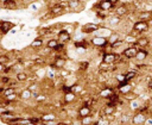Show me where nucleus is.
Returning a JSON list of instances; mask_svg holds the SVG:
<instances>
[{
	"instance_id": "27",
	"label": "nucleus",
	"mask_w": 152,
	"mask_h": 125,
	"mask_svg": "<svg viewBox=\"0 0 152 125\" xmlns=\"http://www.w3.org/2000/svg\"><path fill=\"white\" fill-rule=\"evenodd\" d=\"M30 46H31L32 49H36V50L42 49V46H43V38L37 37V38H36V39L30 44Z\"/></svg>"
},
{
	"instance_id": "26",
	"label": "nucleus",
	"mask_w": 152,
	"mask_h": 125,
	"mask_svg": "<svg viewBox=\"0 0 152 125\" xmlns=\"http://www.w3.org/2000/svg\"><path fill=\"white\" fill-rule=\"evenodd\" d=\"M43 121H50V120H57V114L52 113V112H48L45 114H43L42 117H39Z\"/></svg>"
},
{
	"instance_id": "43",
	"label": "nucleus",
	"mask_w": 152,
	"mask_h": 125,
	"mask_svg": "<svg viewBox=\"0 0 152 125\" xmlns=\"http://www.w3.org/2000/svg\"><path fill=\"white\" fill-rule=\"evenodd\" d=\"M57 125H70V124H66V123H62V121H58Z\"/></svg>"
},
{
	"instance_id": "11",
	"label": "nucleus",
	"mask_w": 152,
	"mask_h": 125,
	"mask_svg": "<svg viewBox=\"0 0 152 125\" xmlns=\"http://www.w3.org/2000/svg\"><path fill=\"white\" fill-rule=\"evenodd\" d=\"M94 6L96 7V10H101V11H104V12L112 11L114 8V5L112 2H109L108 0H101L99 4H96Z\"/></svg>"
},
{
	"instance_id": "45",
	"label": "nucleus",
	"mask_w": 152,
	"mask_h": 125,
	"mask_svg": "<svg viewBox=\"0 0 152 125\" xmlns=\"http://www.w3.org/2000/svg\"><path fill=\"white\" fill-rule=\"evenodd\" d=\"M81 4H83V2H86V1H88V0H78Z\"/></svg>"
},
{
	"instance_id": "17",
	"label": "nucleus",
	"mask_w": 152,
	"mask_h": 125,
	"mask_svg": "<svg viewBox=\"0 0 152 125\" xmlns=\"http://www.w3.org/2000/svg\"><path fill=\"white\" fill-rule=\"evenodd\" d=\"M114 13H115V15L116 17H119V18H121L122 19V17L124 15H126L127 13H128V8H127V6L126 5H120V6H116L115 7V10H114Z\"/></svg>"
},
{
	"instance_id": "13",
	"label": "nucleus",
	"mask_w": 152,
	"mask_h": 125,
	"mask_svg": "<svg viewBox=\"0 0 152 125\" xmlns=\"http://www.w3.org/2000/svg\"><path fill=\"white\" fill-rule=\"evenodd\" d=\"M66 65V60L62 56H57L53 61V63L51 64V68H55V69H62Z\"/></svg>"
},
{
	"instance_id": "36",
	"label": "nucleus",
	"mask_w": 152,
	"mask_h": 125,
	"mask_svg": "<svg viewBox=\"0 0 152 125\" xmlns=\"http://www.w3.org/2000/svg\"><path fill=\"white\" fill-rule=\"evenodd\" d=\"M80 70H82V71H84V70H87L88 68H89V61H82V62H80Z\"/></svg>"
},
{
	"instance_id": "42",
	"label": "nucleus",
	"mask_w": 152,
	"mask_h": 125,
	"mask_svg": "<svg viewBox=\"0 0 152 125\" xmlns=\"http://www.w3.org/2000/svg\"><path fill=\"white\" fill-rule=\"evenodd\" d=\"M108 1H109V2H112L113 5H116V4L119 2V0H108Z\"/></svg>"
},
{
	"instance_id": "46",
	"label": "nucleus",
	"mask_w": 152,
	"mask_h": 125,
	"mask_svg": "<svg viewBox=\"0 0 152 125\" xmlns=\"http://www.w3.org/2000/svg\"><path fill=\"white\" fill-rule=\"evenodd\" d=\"M15 1H23V0H15Z\"/></svg>"
},
{
	"instance_id": "23",
	"label": "nucleus",
	"mask_w": 152,
	"mask_h": 125,
	"mask_svg": "<svg viewBox=\"0 0 152 125\" xmlns=\"http://www.w3.org/2000/svg\"><path fill=\"white\" fill-rule=\"evenodd\" d=\"M113 92H114V89H113L112 87H104V88H102V89L99 92V95H100V98L107 100V98H108Z\"/></svg>"
},
{
	"instance_id": "16",
	"label": "nucleus",
	"mask_w": 152,
	"mask_h": 125,
	"mask_svg": "<svg viewBox=\"0 0 152 125\" xmlns=\"http://www.w3.org/2000/svg\"><path fill=\"white\" fill-rule=\"evenodd\" d=\"M66 5H68V10L69 11H74V12H78L81 11V2L78 0H68L66 1Z\"/></svg>"
},
{
	"instance_id": "44",
	"label": "nucleus",
	"mask_w": 152,
	"mask_h": 125,
	"mask_svg": "<svg viewBox=\"0 0 152 125\" xmlns=\"http://www.w3.org/2000/svg\"><path fill=\"white\" fill-rule=\"evenodd\" d=\"M4 67H5V65H2V64H0V73H1L2 70H4Z\"/></svg>"
},
{
	"instance_id": "12",
	"label": "nucleus",
	"mask_w": 152,
	"mask_h": 125,
	"mask_svg": "<svg viewBox=\"0 0 152 125\" xmlns=\"http://www.w3.org/2000/svg\"><path fill=\"white\" fill-rule=\"evenodd\" d=\"M64 7L61 5V4H55L52 6H50V14L52 17H56V15H61L64 13Z\"/></svg>"
},
{
	"instance_id": "30",
	"label": "nucleus",
	"mask_w": 152,
	"mask_h": 125,
	"mask_svg": "<svg viewBox=\"0 0 152 125\" xmlns=\"http://www.w3.org/2000/svg\"><path fill=\"white\" fill-rule=\"evenodd\" d=\"M94 123H95V120H94L93 115L83 117V118H81V120H80V124H81V125H93Z\"/></svg>"
},
{
	"instance_id": "15",
	"label": "nucleus",
	"mask_w": 152,
	"mask_h": 125,
	"mask_svg": "<svg viewBox=\"0 0 152 125\" xmlns=\"http://www.w3.org/2000/svg\"><path fill=\"white\" fill-rule=\"evenodd\" d=\"M14 27V24L7 20H1L0 21V33H7Z\"/></svg>"
},
{
	"instance_id": "9",
	"label": "nucleus",
	"mask_w": 152,
	"mask_h": 125,
	"mask_svg": "<svg viewBox=\"0 0 152 125\" xmlns=\"http://www.w3.org/2000/svg\"><path fill=\"white\" fill-rule=\"evenodd\" d=\"M150 56V52L147 49H138L135 56H134V60L137 62H145Z\"/></svg>"
},
{
	"instance_id": "3",
	"label": "nucleus",
	"mask_w": 152,
	"mask_h": 125,
	"mask_svg": "<svg viewBox=\"0 0 152 125\" xmlns=\"http://www.w3.org/2000/svg\"><path fill=\"white\" fill-rule=\"evenodd\" d=\"M91 45L96 46V48H100V49H104L107 45H108V40H107V37H100V36H94L90 42H89Z\"/></svg>"
},
{
	"instance_id": "29",
	"label": "nucleus",
	"mask_w": 152,
	"mask_h": 125,
	"mask_svg": "<svg viewBox=\"0 0 152 125\" xmlns=\"http://www.w3.org/2000/svg\"><path fill=\"white\" fill-rule=\"evenodd\" d=\"M88 44H89V42H87V40H76V42L74 43V46H75L76 49L87 50V49H88Z\"/></svg>"
},
{
	"instance_id": "20",
	"label": "nucleus",
	"mask_w": 152,
	"mask_h": 125,
	"mask_svg": "<svg viewBox=\"0 0 152 125\" xmlns=\"http://www.w3.org/2000/svg\"><path fill=\"white\" fill-rule=\"evenodd\" d=\"M27 80H28V74H27L26 71L21 70V71H17V73H15V81H17L18 83L25 82V81H27Z\"/></svg>"
},
{
	"instance_id": "8",
	"label": "nucleus",
	"mask_w": 152,
	"mask_h": 125,
	"mask_svg": "<svg viewBox=\"0 0 152 125\" xmlns=\"http://www.w3.org/2000/svg\"><path fill=\"white\" fill-rule=\"evenodd\" d=\"M134 45L139 49H146L148 45H150V38L148 37H146V36H140V37H138L137 39H135V43H134Z\"/></svg>"
},
{
	"instance_id": "37",
	"label": "nucleus",
	"mask_w": 152,
	"mask_h": 125,
	"mask_svg": "<svg viewBox=\"0 0 152 125\" xmlns=\"http://www.w3.org/2000/svg\"><path fill=\"white\" fill-rule=\"evenodd\" d=\"M115 80H116L118 83L124 82V81H125V73H119V74H116V75H115Z\"/></svg>"
},
{
	"instance_id": "22",
	"label": "nucleus",
	"mask_w": 152,
	"mask_h": 125,
	"mask_svg": "<svg viewBox=\"0 0 152 125\" xmlns=\"http://www.w3.org/2000/svg\"><path fill=\"white\" fill-rule=\"evenodd\" d=\"M128 102H129V104H128V107H129V110H131V111H133V112H137V111L141 107V105L144 104V102L141 104V102H140V100H139L138 98H137V99H134V100H132V101H128Z\"/></svg>"
},
{
	"instance_id": "24",
	"label": "nucleus",
	"mask_w": 152,
	"mask_h": 125,
	"mask_svg": "<svg viewBox=\"0 0 152 125\" xmlns=\"http://www.w3.org/2000/svg\"><path fill=\"white\" fill-rule=\"evenodd\" d=\"M2 2V6L7 10H17V2L15 0H1Z\"/></svg>"
},
{
	"instance_id": "41",
	"label": "nucleus",
	"mask_w": 152,
	"mask_h": 125,
	"mask_svg": "<svg viewBox=\"0 0 152 125\" xmlns=\"http://www.w3.org/2000/svg\"><path fill=\"white\" fill-rule=\"evenodd\" d=\"M64 46H65V44H62V43H58L56 46H55V51H57V52H59V51H62V49H64Z\"/></svg>"
},
{
	"instance_id": "19",
	"label": "nucleus",
	"mask_w": 152,
	"mask_h": 125,
	"mask_svg": "<svg viewBox=\"0 0 152 125\" xmlns=\"http://www.w3.org/2000/svg\"><path fill=\"white\" fill-rule=\"evenodd\" d=\"M76 99H77V95H76V94H74L72 92L64 93V95H63V104H66V105L72 104V102H75V101H76Z\"/></svg>"
},
{
	"instance_id": "28",
	"label": "nucleus",
	"mask_w": 152,
	"mask_h": 125,
	"mask_svg": "<svg viewBox=\"0 0 152 125\" xmlns=\"http://www.w3.org/2000/svg\"><path fill=\"white\" fill-rule=\"evenodd\" d=\"M137 75H138V71H137L135 69L128 70V71L125 73V81H126V82H129V81H132Z\"/></svg>"
},
{
	"instance_id": "39",
	"label": "nucleus",
	"mask_w": 152,
	"mask_h": 125,
	"mask_svg": "<svg viewBox=\"0 0 152 125\" xmlns=\"http://www.w3.org/2000/svg\"><path fill=\"white\" fill-rule=\"evenodd\" d=\"M33 63H36V64H42V63H45V60L43 58V57H40V56H37L36 58H34V62Z\"/></svg>"
},
{
	"instance_id": "35",
	"label": "nucleus",
	"mask_w": 152,
	"mask_h": 125,
	"mask_svg": "<svg viewBox=\"0 0 152 125\" xmlns=\"http://www.w3.org/2000/svg\"><path fill=\"white\" fill-rule=\"evenodd\" d=\"M8 61H10V57L7 56V55H5V54H1L0 55V64H2V65H7V63H8Z\"/></svg>"
},
{
	"instance_id": "34",
	"label": "nucleus",
	"mask_w": 152,
	"mask_h": 125,
	"mask_svg": "<svg viewBox=\"0 0 152 125\" xmlns=\"http://www.w3.org/2000/svg\"><path fill=\"white\" fill-rule=\"evenodd\" d=\"M57 44H58L57 39H56V38H51V39H49V40L46 42V48H48V49L53 50V49H55V46H56Z\"/></svg>"
},
{
	"instance_id": "18",
	"label": "nucleus",
	"mask_w": 152,
	"mask_h": 125,
	"mask_svg": "<svg viewBox=\"0 0 152 125\" xmlns=\"http://www.w3.org/2000/svg\"><path fill=\"white\" fill-rule=\"evenodd\" d=\"M77 115L80 118H83V117H88V115H91L93 113V110L91 107H87V106H81L78 110H77Z\"/></svg>"
},
{
	"instance_id": "21",
	"label": "nucleus",
	"mask_w": 152,
	"mask_h": 125,
	"mask_svg": "<svg viewBox=\"0 0 152 125\" xmlns=\"http://www.w3.org/2000/svg\"><path fill=\"white\" fill-rule=\"evenodd\" d=\"M31 94H32V92H31L28 88H25V89L18 92L19 100H30V99H31Z\"/></svg>"
},
{
	"instance_id": "4",
	"label": "nucleus",
	"mask_w": 152,
	"mask_h": 125,
	"mask_svg": "<svg viewBox=\"0 0 152 125\" xmlns=\"http://www.w3.org/2000/svg\"><path fill=\"white\" fill-rule=\"evenodd\" d=\"M137 51H138V48H137L135 45H129V46H127V48H125V49L122 50L121 56L125 57V58L131 60V58H134Z\"/></svg>"
},
{
	"instance_id": "33",
	"label": "nucleus",
	"mask_w": 152,
	"mask_h": 125,
	"mask_svg": "<svg viewBox=\"0 0 152 125\" xmlns=\"http://www.w3.org/2000/svg\"><path fill=\"white\" fill-rule=\"evenodd\" d=\"M51 31H52V29H51V27H42V29H39V30H38V35H39V37L42 38V37H44V36H46V35L51 33Z\"/></svg>"
},
{
	"instance_id": "14",
	"label": "nucleus",
	"mask_w": 152,
	"mask_h": 125,
	"mask_svg": "<svg viewBox=\"0 0 152 125\" xmlns=\"http://www.w3.org/2000/svg\"><path fill=\"white\" fill-rule=\"evenodd\" d=\"M17 117H19V115H18L15 112H13V111L4 110V111L0 112V118L2 119V121H7V120L13 119V118H17Z\"/></svg>"
},
{
	"instance_id": "2",
	"label": "nucleus",
	"mask_w": 152,
	"mask_h": 125,
	"mask_svg": "<svg viewBox=\"0 0 152 125\" xmlns=\"http://www.w3.org/2000/svg\"><path fill=\"white\" fill-rule=\"evenodd\" d=\"M150 29V21H141L138 20L137 23L133 24V29H132V33H142L146 32Z\"/></svg>"
},
{
	"instance_id": "7",
	"label": "nucleus",
	"mask_w": 152,
	"mask_h": 125,
	"mask_svg": "<svg viewBox=\"0 0 152 125\" xmlns=\"http://www.w3.org/2000/svg\"><path fill=\"white\" fill-rule=\"evenodd\" d=\"M99 29H100V25H97V24H95V23H88V24H84L81 30H82L83 33L90 35V33H95Z\"/></svg>"
},
{
	"instance_id": "25",
	"label": "nucleus",
	"mask_w": 152,
	"mask_h": 125,
	"mask_svg": "<svg viewBox=\"0 0 152 125\" xmlns=\"http://www.w3.org/2000/svg\"><path fill=\"white\" fill-rule=\"evenodd\" d=\"M138 18H139V20H141V21H150V20H151V12L142 10V11L139 13Z\"/></svg>"
},
{
	"instance_id": "1",
	"label": "nucleus",
	"mask_w": 152,
	"mask_h": 125,
	"mask_svg": "<svg viewBox=\"0 0 152 125\" xmlns=\"http://www.w3.org/2000/svg\"><path fill=\"white\" fill-rule=\"evenodd\" d=\"M147 117H150V114L144 112H134V114L131 115L129 125H144Z\"/></svg>"
},
{
	"instance_id": "6",
	"label": "nucleus",
	"mask_w": 152,
	"mask_h": 125,
	"mask_svg": "<svg viewBox=\"0 0 152 125\" xmlns=\"http://www.w3.org/2000/svg\"><path fill=\"white\" fill-rule=\"evenodd\" d=\"M57 42L58 43H62V44H65L68 43L70 39H71V35L65 30V29H62L58 33H57Z\"/></svg>"
},
{
	"instance_id": "47",
	"label": "nucleus",
	"mask_w": 152,
	"mask_h": 125,
	"mask_svg": "<svg viewBox=\"0 0 152 125\" xmlns=\"http://www.w3.org/2000/svg\"><path fill=\"white\" fill-rule=\"evenodd\" d=\"M0 39H1V33H0Z\"/></svg>"
},
{
	"instance_id": "32",
	"label": "nucleus",
	"mask_w": 152,
	"mask_h": 125,
	"mask_svg": "<svg viewBox=\"0 0 152 125\" xmlns=\"http://www.w3.org/2000/svg\"><path fill=\"white\" fill-rule=\"evenodd\" d=\"M131 115L132 114H129V113H122L121 114V118H120V120H121V124L122 125H125V124H129V121H131Z\"/></svg>"
},
{
	"instance_id": "31",
	"label": "nucleus",
	"mask_w": 152,
	"mask_h": 125,
	"mask_svg": "<svg viewBox=\"0 0 152 125\" xmlns=\"http://www.w3.org/2000/svg\"><path fill=\"white\" fill-rule=\"evenodd\" d=\"M121 23V18L116 17V15H110L109 19H108V25L109 26H116Z\"/></svg>"
},
{
	"instance_id": "10",
	"label": "nucleus",
	"mask_w": 152,
	"mask_h": 125,
	"mask_svg": "<svg viewBox=\"0 0 152 125\" xmlns=\"http://www.w3.org/2000/svg\"><path fill=\"white\" fill-rule=\"evenodd\" d=\"M115 60H116V54L115 52H104L103 56H102V63H104L107 65L115 64Z\"/></svg>"
},
{
	"instance_id": "40",
	"label": "nucleus",
	"mask_w": 152,
	"mask_h": 125,
	"mask_svg": "<svg viewBox=\"0 0 152 125\" xmlns=\"http://www.w3.org/2000/svg\"><path fill=\"white\" fill-rule=\"evenodd\" d=\"M0 81H1L2 85H8L10 81H11V77H8V76H2V77L0 79Z\"/></svg>"
},
{
	"instance_id": "38",
	"label": "nucleus",
	"mask_w": 152,
	"mask_h": 125,
	"mask_svg": "<svg viewBox=\"0 0 152 125\" xmlns=\"http://www.w3.org/2000/svg\"><path fill=\"white\" fill-rule=\"evenodd\" d=\"M34 100H36V102H37V104H38V102H44V101L46 100V96H45V94H42V93H40V94L34 99Z\"/></svg>"
},
{
	"instance_id": "5",
	"label": "nucleus",
	"mask_w": 152,
	"mask_h": 125,
	"mask_svg": "<svg viewBox=\"0 0 152 125\" xmlns=\"http://www.w3.org/2000/svg\"><path fill=\"white\" fill-rule=\"evenodd\" d=\"M116 89H118L119 95H126V94H128V93L134 90V85H132L131 82H126V83L116 87Z\"/></svg>"
}]
</instances>
